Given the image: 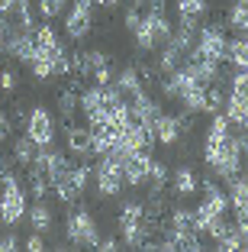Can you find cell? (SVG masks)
<instances>
[{
    "instance_id": "6da1fadb",
    "label": "cell",
    "mask_w": 248,
    "mask_h": 252,
    "mask_svg": "<svg viewBox=\"0 0 248 252\" xmlns=\"http://www.w3.org/2000/svg\"><path fill=\"white\" fill-rule=\"evenodd\" d=\"M200 156H203L206 168L216 175L219 181H229L232 175H239L242 165H245V149L239 142V133L235 126L229 123L226 113L213 110V120L203 133V142H200Z\"/></svg>"
},
{
    "instance_id": "7a4b0ae2",
    "label": "cell",
    "mask_w": 248,
    "mask_h": 252,
    "mask_svg": "<svg viewBox=\"0 0 248 252\" xmlns=\"http://www.w3.org/2000/svg\"><path fill=\"white\" fill-rule=\"evenodd\" d=\"M171 32H174V26H171L168 13L158 7H148L139 16V23L132 26V42L142 55H158V49L171 39Z\"/></svg>"
},
{
    "instance_id": "3957f363",
    "label": "cell",
    "mask_w": 248,
    "mask_h": 252,
    "mask_svg": "<svg viewBox=\"0 0 248 252\" xmlns=\"http://www.w3.org/2000/svg\"><path fill=\"white\" fill-rule=\"evenodd\" d=\"M26 210H29V191H26V181L13 171H7V175H0V220H3V226H20V223H26Z\"/></svg>"
},
{
    "instance_id": "277c9868",
    "label": "cell",
    "mask_w": 248,
    "mask_h": 252,
    "mask_svg": "<svg viewBox=\"0 0 248 252\" xmlns=\"http://www.w3.org/2000/svg\"><path fill=\"white\" fill-rule=\"evenodd\" d=\"M65 239L74 246V249H100V243H103L100 223H97L94 214H90V207H84L81 200H78V204H68Z\"/></svg>"
},
{
    "instance_id": "5b68a950",
    "label": "cell",
    "mask_w": 248,
    "mask_h": 252,
    "mask_svg": "<svg viewBox=\"0 0 248 252\" xmlns=\"http://www.w3.org/2000/svg\"><path fill=\"white\" fill-rule=\"evenodd\" d=\"M90 185H94V191H97L100 200L119 197V194H123L126 178H123V162H119L116 152L97 156V162L90 165Z\"/></svg>"
},
{
    "instance_id": "8992f818",
    "label": "cell",
    "mask_w": 248,
    "mask_h": 252,
    "mask_svg": "<svg viewBox=\"0 0 248 252\" xmlns=\"http://www.w3.org/2000/svg\"><path fill=\"white\" fill-rule=\"evenodd\" d=\"M200 191H203V197L193 207V226H197L200 236H206V230H210L213 223L229 214V194H226V188L213 185V181H203Z\"/></svg>"
},
{
    "instance_id": "52a82bcc",
    "label": "cell",
    "mask_w": 248,
    "mask_h": 252,
    "mask_svg": "<svg viewBox=\"0 0 248 252\" xmlns=\"http://www.w3.org/2000/svg\"><path fill=\"white\" fill-rule=\"evenodd\" d=\"M119 100H126L123 94H119L113 84H90V88H84L81 91V97H78V107H81V113L87 117V123L90 126H97L103 120V113L110 110V107H116Z\"/></svg>"
},
{
    "instance_id": "ba28073f",
    "label": "cell",
    "mask_w": 248,
    "mask_h": 252,
    "mask_svg": "<svg viewBox=\"0 0 248 252\" xmlns=\"http://www.w3.org/2000/svg\"><path fill=\"white\" fill-rule=\"evenodd\" d=\"M87 185H90V165L87 162H68L65 171L52 181V191H55V197L68 207V204H78V200L84 197Z\"/></svg>"
},
{
    "instance_id": "9c48e42d",
    "label": "cell",
    "mask_w": 248,
    "mask_h": 252,
    "mask_svg": "<svg viewBox=\"0 0 248 252\" xmlns=\"http://www.w3.org/2000/svg\"><path fill=\"white\" fill-rule=\"evenodd\" d=\"M226 45H229L226 23H200L190 55H193V59H206V62H219V65H222V62H226Z\"/></svg>"
},
{
    "instance_id": "30bf717a",
    "label": "cell",
    "mask_w": 248,
    "mask_h": 252,
    "mask_svg": "<svg viewBox=\"0 0 248 252\" xmlns=\"http://www.w3.org/2000/svg\"><path fill=\"white\" fill-rule=\"evenodd\" d=\"M23 133L29 136L39 149L55 146V139H58V117L45 104H36L29 113H23Z\"/></svg>"
},
{
    "instance_id": "8fae6325",
    "label": "cell",
    "mask_w": 248,
    "mask_h": 252,
    "mask_svg": "<svg viewBox=\"0 0 248 252\" xmlns=\"http://www.w3.org/2000/svg\"><path fill=\"white\" fill-rule=\"evenodd\" d=\"M222 113L229 117V123H232L235 129H248V71H235L232 74Z\"/></svg>"
},
{
    "instance_id": "7c38bea8",
    "label": "cell",
    "mask_w": 248,
    "mask_h": 252,
    "mask_svg": "<svg viewBox=\"0 0 248 252\" xmlns=\"http://www.w3.org/2000/svg\"><path fill=\"white\" fill-rule=\"evenodd\" d=\"M94 13H97L94 0H71L68 10L61 13L65 16V36L71 42H84L94 30Z\"/></svg>"
},
{
    "instance_id": "4fadbf2b",
    "label": "cell",
    "mask_w": 248,
    "mask_h": 252,
    "mask_svg": "<svg viewBox=\"0 0 248 252\" xmlns=\"http://www.w3.org/2000/svg\"><path fill=\"white\" fill-rule=\"evenodd\" d=\"M190 133V117L187 113H158V120L152 123V139L161 146H177L184 136Z\"/></svg>"
},
{
    "instance_id": "5bb4252c",
    "label": "cell",
    "mask_w": 248,
    "mask_h": 252,
    "mask_svg": "<svg viewBox=\"0 0 248 252\" xmlns=\"http://www.w3.org/2000/svg\"><path fill=\"white\" fill-rule=\"evenodd\" d=\"M68 162H71V158H68V152H61V149H55V146H42L36 152V158H32L29 168L39 171V175H45L49 181H55L61 171H65Z\"/></svg>"
},
{
    "instance_id": "9a60e30c",
    "label": "cell",
    "mask_w": 248,
    "mask_h": 252,
    "mask_svg": "<svg viewBox=\"0 0 248 252\" xmlns=\"http://www.w3.org/2000/svg\"><path fill=\"white\" fill-rule=\"evenodd\" d=\"M123 162V178L129 188H145L148 185V165H152V152H129L119 158Z\"/></svg>"
},
{
    "instance_id": "2e32d148",
    "label": "cell",
    "mask_w": 248,
    "mask_h": 252,
    "mask_svg": "<svg viewBox=\"0 0 248 252\" xmlns=\"http://www.w3.org/2000/svg\"><path fill=\"white\" fill-rule=\"evenodd\" d=\"M65 152L74 162H87L94 156V139H90V126H71L68 123V136H65Z\"/></svg>"
},
{
    "instance_id": "e0dca14e",
    "label": "cell",
    "mask_w": 248,
    "mask_h": 252,
    "mask_svg": "<svg viewBox=\"0 0 248 252\" xmlns=\"http://www.w3.org/2000/svg\"><path fill=\"white\" fill-rule=\"evenodd\" d=\"M200 185H203V181H200V175L190 168V165H177V168L171 171V178H168V191L174 194L181 204L187 197H193V194L200 191Z\"/></svg>"
},
{
    "instance_id": "ac0fdd59",
    "label": "cell",
    "mask_w": 248,
    "mask_h": 252,
    "mask_svg": "<svg viewBox=\"0 0 248 252\" xmlns=\"http://www.w3.org/2000/svg\"><path fill=\"white\" fill-rule=\"evenodd\" d=\"M129 110H132V120H139L142 126H148V133H152V123L158 120L161 104L155 100L152 94H148L145 88H142L139 94H132V97H129Z\"/></svg>"
},
{
    "instance_id": "d6986e66",
    "label": "cell",
    "mask_w": 248,
    "mask_h": 252,
    "mask_svg": "<svg viewBox=\"0 0 248 252\" xmlns=\"http://www.w3.org/2000/svg\"><path fill=\"white\" fill-rule=\"evenodd\" d=\"M210 7H213V0H174L177 23L181 26H193V30H200V23L210 16Z\"/></svg>"
},
{
    "instance_id": "ffe728a7",
    "label": "cell",
    "mask_w": 248,
    "mask_h": 252,
    "mask_svg": "<svg viewBox=\"0 0 248 252\" xmlns=\"http://www.w3.org/2000/svg\"><path fill=\"white\" fill-rule=\"evenodd\" d=\"M110 84L129 100L132 94H139V91L145 88V78H142L139 65H123V68H116V74H113V81H110Z\"/></svg>"
},
{
    "instance_id": "44dd1931",
    "label": "cell",
    "mask_w": 248,
    "mask_h": 252,
    "mask_svg": "<svg viewBox=\"0 0 248 252\" xmlns=\"http://www.w3.org/2000/svg\"><path fill=\"white\" fill-rule=\"evenodd\" d=\"M26 223H29V230H36V233H52V226H55V210H52L49 197L32 200L29 210H26Z\"/></svg>"
},
{
    "instance_id": "7402d4cb",
    "label": "cell",
    "mask_w": 248,
    "mask_h": 252,
    "mask_svg": "<svg viewBox=\"0 0 248 252\" xmlns=\"http://www.w3.org/2000/svg\"><path fill=\"white\" fill-rule=\"evenodd\" d=\"M36 152H39V146H36V142H32L26 133H23L20 139H13V149H10V156H13L16 168H29L32 158H36Z\"/></svg>"
},
{
    "instance_id": "603a6c76",
    "label": "cell",
    "mask_w": 248,
    "mask_h": 252,
    "mask_svg": "<svg viewBox=\"0 0 248 252\" xmlns=\"http://www.w3.org/2000/svg\"><path fill=\"white\" fill-rule=\"evenodd\" d=\"M226 62L235 71H248V36H239L226 45Z\"/></svg>"
},
{
    "instance_id": "cb8c5ba5",
    "label": "cell",
    "mask_w": 248,
    "mask_h": 252,
    "mask_svg": "<svg viewBox=\"0 0 248 252\" xmlns=\"http://www.w3.org/2000/svg\"><path fill=\"white\" fill-rule=\"evenodd\" d=\"M78 97H81L78 84H68V88H61V94H58V113H61V120H68V123H71L74 113H78Z\"/></svg>"
},
{
    "instance_id": "d4e9b609",
    "label": "cell",
    "mask_w": 248,
    "mask_h": 252,
    "mask_svg": "<svg viewBox=\"0 0 248 252\" xmlns=\"http://www.w3.org/2000/svg\"><path fill=\"white\" fill-rule=\"evenodd\" d=\"M168 178H171L168 165L152 156V165H148V191H168Z\"/></svg>"
},
{
    "instance_id": "484cf974",
    "label": "cell",
    "mask_w": 248,
    "mask_h": 252,
    "mask_svg": "<svg viewBox=\"0 0 248 252\" xmlns=\"http://www.w3.org/2000/svg\"><path fill=\"white\" fill-rule=\"evenodd\" d=\"M68 3H71V0H36V13L52 23L55 16H61L68 10Z\"/></svg>"
},
{
    "instance_id": "4316f807",
    "label": "cell",
    "mask_w": 248,
    "mask_h": 252,
    "mask_svg": "<svg viewBox=\"0 0 248 252\" xmlns=\"http://www.w3.org/2000/svg\"><path fill=\"white\" fill-rule=\"evenodd\" d=\"M10 139H13V117L7 107H0V146H7Z\"/></svg>"
},
{
    "instance_id": "83f0119b",
    "label": "cell",
    "mask_w": 248,
    "mask_h": 252,
    "mask_svg": "<svg viewBox=\"0 0 248 252\" xmlns=\"http://www.w3.org/2000/svg\"><path fill=\"white\" fill-rule=\"evenodd\" d=\"M16 84H20L16 71H10V68H0V91H3V94H13Z\"/></svg>"
},
{
    "instance_id": "f1b7e54d",
    "label": "cell",
    "mask_w": 248,
    "mask_h": 252,
    "mask_svg": "<svg viewBox=\"0 0 248 252\" xmlns=\"http://www.w3.org/2000/svg\"><path fill=\"white\" fill-rule=\"evenodd\" d=\"M20 246H23V239L13 233V226H10V233L0 236V252H13V249H20Z\"/></svg>"
},
{
    "instance_id": "f546056e",
    "label": "cell",
    "mask_w": 248,
    "mask_h": 252,
    "mask_svg": "<svg viewBox=\"0 0 248 252\" xmlns=\"http://www.w3.org/2000/svg\"><path fill=\"white\" fill-rule=\"evenodd\" d=\"M23 246H26L29 252H42V249H45V233H36V230H32L29 236H26V243H23Z\"/></svg>"
},
{
    "instance_id": "4dcf8cb0",
    "label": "cell",
    "mask_w": 248,
    "mask_h": 252,
    "mask_svg": "<svg viewBox=\"0 0 248 252\" xmlns=\"http://www.w3.org/2000/svg\"><path fill=\"white\" fill-rule=\"evenodd\" d=\"M139 10H136V7H129V10H126V16H123V26H126V30H129L132 32V26H136V23H139Z\"/></svg>"
},
{
    "instance_id": "1f68e13d",
    "label": "cell",
    "mask_w": 248,
    "mask_h": 252,
    "mask_svg": "<svg viewBox=\"0 0 248 252\" xmlns=\"http://www.w3.org/2000/svg\"><path fill=\"white\" fill-rule=\"evenodd\" d=\"M119 246H123V243H119V239H116V236H103V243H100V249H107V252H113V249H119Z\"/></svg>"
},
{
    "instance_id": "d6a6232c",
    "label": "cell",
    "mask_w": 248,
    "mask_h": 252,
    "mask_svg": "<svg viewBox=\"0 0 248 252\" xmlns=\"http://www.w3.org/2000/svg\"><path fill=\"white\" fill-rule=\"evenodd\" d=\"M94 7H103V10H113V7H119V0H94Z\"/></svg>"
},
{
    "instance_id": "836d02e7",
    "label": "cell",
    "mask_w": 248,
    "mask_h": 252,
    "mask_svg": "<svg viewBox=\"0 0 248 252\" xmlns=\"http://www.w3.org/2000/svg\"><path fill=\"white\" fill-rule=\"evenodd\" d=\"M132 3H142V0H132Z\"/></svg>"
},
{
    "instance_id": "e575fe53",
    "label": "cell",
    "mask_w": 248,
    "mask_h": 252,
    "mask_svg": "<svg viewBox=\"0 0 248 252\" xmlns=\"http://www.w3.org/2000/svg\"><path fill=\"white\" fill-rule=\"evenodd\" d=\"M0 226H3V220H0Z\"/></svg>"
}]
</instances>
